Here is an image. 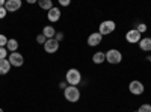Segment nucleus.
Here are the masks:
<instances>
[{
  "mask_svg": "<svg viewBox=\"0 0 151 112\" xmlns=\"http://www.w3.org/2000/svg\"><path fill=\"white\" fill-rule=\"evenodd\" d=\"M42 35L45 36L47 40H53L55 35H56V30H55L53 26H45V27L42 29Z\"/></svg>",
  "mask_w": 151,
  "mask_h": 112,
  "instance_id": "12",
  "label": "nucleus"
},
{
  "mask_svg": "<svg viewBox=\"0 0 151 112\" xmlns=\"http://www.w3.org/2000/svg\"><path fill=\"white\" fill-rule=\"evenodd\" d=\"M45 41H47V38H45V36H44L42 33L36 36V43H38V44H42V46H44V44H45Z\"/></svg>",
  "mask_w": 151,
  "mask_h": 112,
  "instance_id": "22",
  "label": "nucleus"
},
{
  "mask_svg": "<svg viewBox=\"0 0 151 112\" xmlns=\"http://www.w3.org/2000/svg\"><path fill=\"white\" fill-rule=\"evenodd\" d=\"M59 5L60 6H68L70 5V0H59Z\"/></svg>",
  "mask_w": 151,
  "mask_h": 112,
  "instance_id": "25",
  "label": "nucleus"
},
{
  "mask_svg": "<svg viewBox=\"0 0 151 112\" xmlns=\"http://www.w3.org/2000/svg\"><path fill=\"white\" fill-rule=\"evenodd\" d=\"M6 14H8V11L5 9V6H2V8H0V20L5 18V17H6Z\"/></svg>",
  "mask_w": 151,
  "mask_h": 112,
  "instance_id": "24",
  "label": "nucleus"
},
{
  "mask_svg": "<svg viewBox=\"0 0 151 112\" xmlns=\"http://www.w3.org/2000/svg\"><path fill=\"white\" fill-rule=\"evenodd\" d=\"M65 80L71 86H77L82 82V73L77 68H70L67 71V74H65Z\"/></svg>",
  "mask_w": 151,
  "mask_h": 112,
  "instance_id": "1",
  "label": "nucleus"
},
{
  "mask_svg": "<svg viewBox=\"0 0 151 112\" xmlns=\"http://www.w3.org/2000/svg\"><path fill=\"white\" fill-rule=\"evenodd\" d=\"M6 44H8V38H6L3 33H0V48H2V47H6Z\"/></svg>",
  "mask_w": 151,
  "mask_h": 112,
  "instance_id": "20",
  "label": "nucleus"
},
{
  "mask_svg": "<svg viewBox=\"0 0 151 112\" xmlns=\"http://www.w3.org/2000/svg\"><path fill=\"white\" fill-rule=\"evenodd\" d=\"M38 5H40V8H42V9H47V11H50V9L53 8L52 0H40V2H38Z\"/></svg>",
  "mask_w": 151,
  "mask_h": 112,
  "instance_id": "17",
  "label": "nucleus"
},
{
  "mask_svg": "<svg viewBox=\"0 0 151 112\" xmlns=\"http://www.w3.org/2000/svg\"><path fill=\"white\" fill-rule=\"evenodd\" d=\"M2 59H8V50H6V47L0 48V61H2Z\"/></svg>",
  "mask_w": 151,
  "mask_h": 112,
  "instance_id": "21",
  "label": "nucleus"
},
{
  "mask_svg": "<svg viewBox=\"0 0 151 112\" xmlns=\"http://www.w3.org/2000/svg\"><path fill=\"white\" fill-rule=\"evenodd\" d=\"M115 27H116L115 21L106 20V21H103V23H100V29H98V32L101 33V35H109V33H112L113 30H115Z\"/></svg>",
  "mask_w": 151,
  "mask_h": 112,
  "instance_id": "4",
  "label": "nucleus"
},
{
  "mask_svg": "<svg viewBox=\"0 0 151 112\" xmlns=\"http://www.w3.org/2000/svg\"><path fill=\"white\" fill-rule=\"evenodd\" d=\"M134 29H136L137 32H139V33L142 35V33H144V32L147 30V24H144V23H139V24H137V26H136Z\"/></svg>",
  "mask_w": 151,
  "mask_h": 112,
  "instance_id": "19",
  "label": "nucleus"
},
{
  "mask_svg": "<svg viewBox=\"0 0 151 112\" xmlns=\"http://www.w3.org/2000/svg\"><path fill=\"white\" fill-rule=\"evenodd\" d=\"M134 112H151V105H148V103L141 105V106H139V109L134 111Z\"/></svg>",
  "mask_w": 151,
  "mask_h": 112,
  "instance_id": "18",
  "label": "nucleus"
},
{
  "mask_svg": "<svg viewBox=\"0 0 151 112\" xmlns=\"http://www.w3.org/2000/svg\"><path fill=\"white\" fill-rule=\"evenodd\" d=\"M11 70V64L8 59H2L0 61V74H8Z\"/></svg>",
  "mask_w": 151,
  "mask_h": 112,
  "instance_id": "14",
  "label": "nucleus"
},
{
  "mask_svg": "<svg viewBox=\"0 0 151 112\" xmlns=\"http://www.w3.org/2000/svg\"><path fill=\"white\" fill-rule=\"evenodd\" d=\"M58 48H59V43L53 38V40H47L45 44H44V50L47 53H56L58 52Z\"/></svg>",
  "mask_w": 151,
  "mask_h": 112,
  "instance_id": "9",
  "label": "nucleus"
},
{
  "mask_svg": "<svg viewBox=\"0 0 151 112\" xmlns=\"http://www.w3.org/2000/svg\"><path fill=\"white\" fill-rule=\"evenodd\" d=\"M17 48H18V41L17 40H8V44H6V50L11 52V53H15L17 52Z\"/></svg>",
  "mask_w": 151,
  "mask_h": 112,
  "instance_id": "13",
  "label": "nucleus"
},
{
  "mask_svg": "<svg viewBox=\"0 0 151 112\" xmlns=\"http://www.w3.org/2000/svg\"><path fill=\"white\" fill-rule=\"evenodd\" d=\"M101 40H103V35L100 32H94V33H91L89 36H88V46L95 47V46H98L100 43H101Z\"/></svg>",
  "mask_w": 151,
  "mask_h": 112,
  "instance_id": "10",
  "label": "nucleus"
},
{
  "mask_svg": "<svg viewBox=\"0 0 151 112\" xmlns=\"http://www.w3.org/2000/svg\"><path fill=\"white\" fill-rule=\"evenodd\" d=\"M139 47L144 52H150L151 50V38H142L139 41Z\"/></svg>",
  "mask_w": 151,
  "mask_h": 112,
  "instance_id": "16",
  "label": "nucleus"
},
{
  "mask_svg": "<svg viewBox=\"0 0 151 112\" xmlns=\"http://www.w3.org/2000/svg\"><path fill=\"white\" fill-rule=\"evenodd\" d=\"M55 40H56L58 43L64 41V33H62V32H56V35H55Z\"/></svg>",
  "mask_w": 151,
  "mask_h": 112,
  "instance_id": "23",
  "label": "nucleus"
},
{
  "mask_svg": "<svg viewBox=\"0 0 151 112\" xmlns=\"http://www.w3.org/2000/svg\"><path fill=\"white\" fill-rule=\"evenodd\" d=\"M21 0H6V3H5V9L8 12H15L21 8Z\"/></svg>",
  "mask_w": 151,
  "mask_h": 112,
  "instance_id": "8",
  "label": "nucleus"
},
{
  "mask_svg": "<svg viewBox=\"0 0 151 112\" xmlns=\"http://www.w3.org/2000/svg\"><path fill=\"white\" fill-rule=\"evenodd\" d=\"M129 90H130V92L134 94V95H141L145 88H144V83H142V82H139V80H132L130 85H129Z\"/></svg>",
  "mask_w": 151,
  "mask_h": 112,
  "instance_id": "6",
  "label": "nucleus"
},
{
  "mask_svg": "<svg viewBox=\"0 0 151 112\" xmlns=\"http://www.w3.org/2000/svg\"><path fill=\"white\" fill-rule=\"evenodd\" d=\"M5 3H6L5 0H0V8H2V6H5Z\"/></svg>",
  "mask_w": 151,
  "mask_h": 112,
  "instance_id": "27",
  "label": "nucleus"
},
{
  "mask_svg": "<svg viewBox=\"0 0 151 112\" xmlns=\"http://www.w3.org/2000/svg\"><path fill=\"white\" fill-rule=\"evenodd\" d=\"M64 95H65L67 100L71 102V103H76V102H79V100H80V91H79L77 86H71V85H68L67 88L64 90Z\"/></svg>",
  "mask_w": 151,
  "mask_h": 112,
  "instance_id": "2",
  "label": "nucleus"
},
{
  "mask_svg": "<svg viewBox=\"0 0 151 112\" xmlns=\"http://www.w3.org/2000/svg\"><path fill=\"white\" fill-rule=\"evenodd\" d=\"M104 61H106V53H103V52L94 53V56H92V62H94V64H103Z\"/></svg>",
  "mask_w": 151,
  "mask_h": 112,
  "instance_id": "15",
  "label": "nucleus"
},
{
  "mask_svg": "<svg viewBox=\"0 0 151 112\" xmlns=\"http://www.w3.org/2000/svg\"><path fill=\"white\" fill-rule=\"evenodd\" d=\"M67 86H68V83H67V82H60V83H59V88H60V90H65Z\"/></svg>",
  "mask_w": 151,
  "mask_h": 112,
  "instance_id": "26",
  "label": "nucleus"
},
{
  "mask_svg": "<svg viewBox=\"0 0 151 112\" xmlns=\"http://www.w3.org/2000/svg\"><path fill=\"white\" fill-rule=\"evenodd\" d=\"M8 61H9L11 67H21V65L24 64V58H23V55L18 53V52L11 53V55L8 56Z\"/></svg>",
  "mask_w": 151,
  "mask_h": 112,
  "instance_id": "5",
  "label": "nucleus"
},
{
  "mask_svg": "<svg viewBox=\"0 0 151 112\" xmlns=\"http://www.w3.org/2000/svg\"><path fill=\"white\" fill-rule=\"evenodd\" d=\"M0 112H3V109H2V108H0Z\"/></svg>",
  "mask_w": 151,
  "mask_h": 112,
  "instance_id": "28",
  "label": "nucleus"
},
{
  "mask_svg": "<svg viewBox=\"0 0 151 112\" xmlns=\"http://www.w3.org/2000/svg\"><path fill=\"white\" fill-rule=\"evenodd\" d=\"M47 18H48V21H52V23H56V21H59V18H60V9L59 8H52L48 12H47Z\"/></svg>",
  "mask_w": 151,
  "mask_h": 112,
  "instance_id": "11",
  "label": "nucleus"
},
{
  "mask_svg": "<svg viewBox=\"0 0 151 112\" xmlns=\"http://www.w3.org/2000/svg\"><path fill=\"white\" fill-rule=\"evenodd\" d=\"M106 61L109 62V64H119V62L122 61V53L119 50H116V48H110V50L106 53Z\"/></svg>",
  "mask_w": 151,
  "mask_h": 112,
  "instance_id": "3",
  "label": "nucleus"
},
{
  "mask_svg": "<svg viewBox=\"0 0 151 112\" xmlns=\"http://www.w3.org/2000/svg\"><path fill=\"white\" fill-rule=\"evenodd\" d=\"M125 40H127V43L130 44H136V43H139L142 38H141V33L137 32L136 29H132L127 32V35H125Z\"/></svg>",
  "mask_w": 151,
  "mask_h": 112,
  "instance_id": "7",
  "label": "nucleus"
}]
</instances>
